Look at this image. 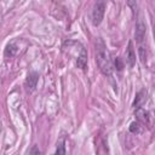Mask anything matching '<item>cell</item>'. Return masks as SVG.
Returning <instances> with one entry per match:
<instances>
[{
    "mask_svg": "<svg viewBox=\"0 0 155 155\" xmlns=\"http://www.w3.org/2000/svg\"><path fill=\"white\" fill-rule=\"evenodd\" d=\"M94 47H96V62H97L101 71L104 75L110 76L113 73V62L110 58V53L107 48V45L104 44V41L101 38H98L96 40Z\"/></svg>",
    "mask_w": 155,
    "mask_h": 155,
    "instance_id": "6da1fadb",
    "label": "cell"
},
{
    "mask_svg": "<svg viewBox=\"0 0 155 155\" xmlns=\"http://www.w3.org/2000/svg\"><path fill=\"white\" fill-rule=\"evenodd\" d=\"M104 11H105V2L98 1L93 5L92 8V23L93 25H99L103 17H104Z\"/></svg>",
    "mask_w": 155,
    "mask_h": 155,
    "instance_id": "7a4b0ae2",
    "label": "cell"
},
{
    "mask_svg": "<svg viewBox=\"0 0 155 155\" xmlns=\"http://www.w3.org/2000/svg\"><path fill=\"white\" fill-rule=\"evenodd\" d=\"M145 31H147L145 24L143 23L142 19H138L137 23H136V31H134V38H136V41H137L138 44H142V42L144 41Z\"/></svg>",
    "mask_w": 155,
    "mask_h": 155,
    "instance_id": "3957f363",
    "label": "cell"
},
{
    "mask_svg": "<svg viewBox=\"0 0 155 155\" xmlns=\"http://www.w3.org/2000/svg\"><path fill=\"white\" fill-rule=\"evenodd\" d=\"M38 80H39V74L35 73V71H31L28 74L27 76V80H25V88L28 92H33L36 87V84H38Z\"/></svg>",
    "mask_w": 155,
    "mask_h": 155,
    "instance_id": "277c9868",
    "label": "cell"
},
{
    "mask_svg": "<svg viewBox=\"0 0 155 155\" xmlns=\"http://www.w3.org/2000/svg\"><path fill=\"white\" fill-rule=\"evenodd\" d=\"M126 63L128 64V67H133L134 63H136V53H134V50H133V45L132 42L130 41L128 42V47L126 50Z\"/></svg>",
    "mask_w": 155,
    "mask_h": 155,
    "instance_id": "5b68a950",
    "label": "cell"
},
{
    "mask_svg": "<svg viewBox=\"0 0 155 155\" xmlns=\"http://www.w3.org/2000/svg\"><path fill=\"white\" fill-rule=\"evenodd\" d=\"M136 115L138 116V119H139L142 122H144V124H148V125H149L150 115H149V113H148L145 109H143L142 107H140V108H137V109H136Z\"/></svg>",
    "mask_w": 155,
    "mask_h": 155,
    "instance_id": "8992f818",
    "label": "cell"
},
{
    "mask_svg": "<svg viewBox=\"0 0 155 155\" xmlns=\"http://www.w3.org/2000/svg\"><path fill=\"white\" fill-rule=\"evenodd\" d=\"M54 155H65V142H64V138H62L57 143V148H56Z\"/></svg>",
    "mask_w": 155,
    "mask_h": 155,
    "instance_id": "52a82bcc",
    "label": "cell"
},
{
    "mask_svg": "<svg viewBox=\"0 0 155 155\" xmlns=\"http://www.w3.org/2000/svg\"><path fill=\"white\" fill-rule=\"evenodd\" d=\"M145 94V92L144 91H140L138 94H137V97H136V99H134V102H133V108L134 109H137V108H140V105H142V102L145 99L143 96Z\"/></svg>",
    "mask_w": 155,
    "mask_h": 155,
    "instance_id": "ba28073f",
    "label": "cell"
},
{
    "mask_svg": "<svg viewBox=\"0 0 155 155\" xmlns=\"http://www.w3.org/2000/svg\"><path fill=\"white\" fill-rule=\"evenodd\" d=\"M16 52H17V47L15 46V44H8L6 50H5V56L6 57H8V56L12 57V56L16 54Z\"/></svg>",
    "mask_w": 155,
    "mask_h": 155,
    "instance_id": "9c48e42d",
    "label": "cell"
},
{
    "mask_svg": "<svg viewBox=\"0 0 155 155\" xmlns=\"http://www.w3.org/2000/svg\"><path fill=\"white\" fill-rule=\"evenodd\" d=\"M130 131L132 132V133H140L142 132V126H140V124L139 122H132L131 124V126H130Z\"/></svg>",
    "mask_w": 155,
    "mask_h": 155,
    "instance_id": "30bf717a",
    "label": "cell"
},
{
    "mask_svg": "<svg viewBox=\"0 0 155 155\" xmlns=\"http://www.w3.org/2000/svg\"><path fill=\"white\" fill-rule=\"evenodd\" d=\"M138 52H139V58H140V62L144 64L145 63V59H147V50L142 46V45H139V50H138Z\"/></svg>",
    "mask_w": 155,
    "mask_h": 155,
    "instance_id": "8fae6325",
    "label": "cell"
},
{
    "mask_svg": "<svg viewBox=\"0 0 155 155\" xmlns=\"http://www.w3.org/2000/svg\"><path fill=\"white\" fill-rule=\"evenodd\" d=\"M29 155H40V149L38 148V145L31 147V149L29 150Z\"/></svg>",
    "mask_w": 155,
    "mask_h": 155,
    "instance_id": "7c38bea8",
    "label": "cell"
},
{
    "mask_svg": "<svg viewBox=\"0 0 155 155\" xmlns=\"http://www.w3.org/2000/svg\"><path fill=\"white\" fill-rule=\"evenodd\" d=\"M114 64H115V67L117 68V70H121V69L124 68V64H122V62H121V59H120L119 57H116V59L114 61Z\"/></svg>",
    "mask_w": 155,
    "mask_h": 155,
    "instance_id": "4fadbf2b",
    "label": "cell"
},
{
    "mask_svg": "<svg viewBox=\"0 0 155 155\" xmlns=\"http://www.w3.org/2000/svg\"><path fill=\"white\" fill-rule=\"evenodd\" d=\"M153 35H154V41H155V24L153 25Z\"/></svg>",
    "mask_w": 155,
    "mask_h": 155,
    "instance_id": "5bb4252c",
    "label": "cell"
}]
</instances>
